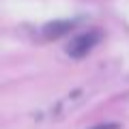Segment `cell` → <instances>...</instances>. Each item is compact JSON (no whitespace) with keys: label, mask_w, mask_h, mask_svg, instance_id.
Listing matches in <instances>:
<instances>
[{"label":"cell","mask_w":129,"mask_h":129,"mask_svg":"<svg viewBox=\"0 0 129 129\" xmlns=\"http://www.w3.org/2000/svg\"><path fill=\"white\" fill-rule=\"evenodd\" d=\"M69 28H71L69 22H54V24H47V26L43 28V35H45L47 39H56V37H60V35H64Z\"/></svg>","instance_id":"7a4b0ae2"},{"label":"cell","mask_w":129,"mask_h":129,"mask_svg":"<svg viewBox=\"0 0 129 129\" xmlns=\"http://www.w3.org/2000/svg\"><path fill=\"white\" fill-rule=\"evenodd\" d=\"M99 41V35L97 32H86V35H80V37H75L73 41H69V45H67V54L73 56V58H82L84 54H88V52L92 50V45Z\"/></svg>","instance_id":"6da1fadb"},{"label":"cell","mask_w":129,"mask_h":129,"mask_svg":"<svg viewBox=\"0 0 129 129\" xmlns=\"http://www.w3.org/2000/svg\"><path fill=\"white\" fill-rule=\"evenodd\" d=\"M95 129H118V125H101V127H95Z\"/></svg>","instance_id":"3957f363"}]
</instances>
